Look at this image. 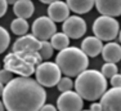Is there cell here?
<instances>
[{
	"instance_id": "4fadbf2b",
	"label": "cell",
	"mask_w": 121,
	"mask_h": 111,
	"mask_svg": "<svg viewBox=\"0 0 121 111\" xmlns=\"http://www.w3.org/2000/svg\"><path fill=\"white\" fill-rule=\"evenodd\" d=\"M95 8L102 16L107 17H115L121 16V0H98L95 1Z\"/></svg>"
},
{
	"instance_id": "d4e9b609",
	"label": "cell",
	"mask_w": 121,
	"mask_h": 111,
	"mask_svg": "<svg viewBox=\"0 0 121 111\" xmlns=\"http://www.w3.org/2000/svg\"><path fill=\"white\" fill-rule=\"evenodd\" d=\"M112 88H121V74H116L113 78L109 79Z\"/></svg>"
},
{
	"instance_id": "3957f363",
	"label": "cell",
	"mask_w": 121,
	"mask_h": 111,
	"mask_svg": "<svg viewBox=\"0 0 121 111\" xmlns=\"http://www.w3.org/2000/svg\"><path fill=\"white\" fill-rule=\"evenodd\" d=\"M43 58L39 52H17L7 54L4 58V69L18 74L22 78H30L36 72V67L40 65Z\"/></svg>"
},
{
	"instance_id": "83f0119b",
	"label": "cell",
	"mask_w": 121,
	"mask_h": 111,
	"mask_svg": "<svg viewBox=\"0 0 121 111\" xmlns=\"http://www.w3.org/2000/svg\"><path fill=\"white\" fill-rule=\"evenodd\" d=\"M90 111H102V105H100V103L90 105Z\"/></svg>"
},
{
	"instance_id": "277c9868",
	"label": "cell",
	"mask_w": 121,
	"mask_h": 111,
	"mask_svg": "<svg viewBox=\"0 0 121 111\" xmlns=\"http://www.w3.org/2000/svg\"><path fill=\"white\" fill-rule=\"evenodd\" d=\"M56 63L59 66L62 74H65L66 76L77 78L80 74L88 70L89 57L81 51V48L68 46L67 49L57 54Z\"/></svg>"
},
{
	"instance_id": "603a6c76",
	"label": "cell",
	"mask_w": 121,
	"mask_h": 111,
	"mask_svg": "<svg viewBox=\"0 0 121 111\" xmlns=\"http://www.w3.org/2000/svg\"><path fill=\"white\" fill-rule=\"evenodd\" d=\"M58 90L60 93H65V92H70V90H72V88L75 87V83H72V80H71L68 76H65L60 79V81L58 83Z\"/></svg>"
},
{
	"instance_id": "52a82bcc",
	"label": "cell",
	"mask_w": 121,
	"mask_h": 111,
	"mask_svg": "<svg viewBox=\"0 0 121 111\" xmlns=\"http://www.w3.org/2000/svg\"><path fill=\"white\" fill-rule=\"evenodd\" d=\"M31 30H32V35L40 42H48L57 34V25L49 17L41 16L34 21Z\"/></svg>"
},
{
	"instance_id": "d6986e66",
	"label": "cell",
	"mask_w": 121,
	"mask_h": 111,
	"mask_svg": "<svg viewBox=\"0 0 121 111\" xmlns=\"http://www.w3.org/2000/svg\"><path fill=\"white\" fill-rule=\"evenodd\" d=\"M10 30L14 35H18L19 37L27 35L28 31V22L27 19L23 18H14L12 22H10Z\"/></svg>"
},
{
	"instance_id": "e0dca14e",
	"label": "cell",
	"mask_w": 121,
	"mask_h": 111,
	"mask_svg": "<svg viewBox=\"0 0 121 111\" xmlns=\"http://www.w3.org/2000/svg\"><path fill=\"white\" fill-rule=\"evenodd\" d=\"M67 5L71 12H75L77 16V14H84L90 12L93 7H95V1L93 0H68Z\"/></svg>"
},
{
	"instance_id": "4316f807",
	"label": "cell",
	"mask_w": 121,
	"mask_h": 111,
	"mask_svg": "<svg viewBox=\"0 0 121 111\" xmlns=\"http://www.w3.org/2000/svg\"><path fill=\"white\" fill-rule=\"evenodd\" d=\"M40 111H58V109H57L54 105L47 103V105H44V106H43V109L40 110Z\"/></svg>"
},
{
	"instance_id": "9a60e30c",
	"label": "cell",
	"mask_w": 121,
	"mask_h": 111,
	"mask_svg": "<svg viewBox=\"0 0 121 111\" xmlns=\"http://www.w3.org/2000/svg\"><path fill=\"white\" fill-rule=\"evenodd\" d=\"M102 57L107 63H116L121 60V45L119 43H107L103 46Z\"/></svg>"
},
{
	"instance_id": "9c48e42d",
	"label": "cell",
	"mask_w": 121,
	"mask_h": 111,
	"mask_svg": "<svg viewBox=\"0 0 121 111\" xmlns=\"http://www.w3.org/2000/svg\"><path fill=\"white\" fill-rule=\"evenodd\" d=\"M62 30L70 39H80L86 32V22L79 16H71L63 22Z\"/></svg>"
},
{
	"instance_id": "cb8c5ba5",
	"label": "cell",
	"mask_w": 121,
	"mask_h": 111,
	"mask_svg": "<svg viewBox=\"0 0 121 111\" xmlns=\"http://www.w3.org/2000/svg\"><path fill=\"white\" fill-rule=\"evenodd\" d=\"M13 72L9 71V70L7 69H3L1 72H0V80H1V85H7L8 83H10V81L13 80Z\"/></svg>"
},
{
	"instance_id": "7c38bea8",
	"label": "cell",
	"mask_w": 121,
	"mask_h": 111,
	"mask_svg": "<svg viewBox=\"0 0 121 111\" xmlns=\"http://www.w3.org/2000/svg\"><path fill=\"white\" fill-rule=\"evenodd\" d=\"M70 12L71 9L66 1L54 0L48 7V17L54 22H65L70 18Z\"/></svg>"
},
{
	"instance_id": "6da1fadb",
	"label": "cell",
	"mask_w": 121,
	"mask_h": 111,
	"mask_svg": "<svg viewBox=\"0 0 121 111\" xmlns=\"http://www.w3.org/2000/svg\"><path fill=\"white\" fill-rule=\"evenodd\" d=\"M0 89L7 111H40L47 101V92L36 79L17 76Z\"/></svg>"
},
{
	"instance_id": "30bf717a",
	"label": "cell",
	"mask_w": 121,
	"mask_h": 111,
	"mask_svg": "<svg viewBox=\"0 0 121 111\" xmlns=\"http://www.w3.org/2000/svg\"><path fill=\"white\" fill-rule=\"evenodd\" d=\"M41 48V42L32 34H27L25 36H21L13 43L12 52H39Z\"/></svg>"
},
{
	"instance_id": "5b68a950",
	"label": "cell",
	"mask_w": 121,
	"mask_h": 111,
	"mask_svg": "<svg viewBox=\"0 0 121 111\" xmlns=\"http://www.w3.org/2000/svg\"><path fill=\"white\" fill-rule=\"evenodd\" d=\"M120 26L119 22L112 17L100 16L93 23V32L94 36L102 42H111L119 36Z\"/></svg>"
},
{
	"instance_id": "ffe728a7",
	"label": "cell",
	"mask_w": 121,
	"mask_h": 111,
	"mask_svg": "<svg viewBox=\"0 0 121 111\" xmlns=\"http://www.w3.org/2000/svg\"><path fill=\"white\" fill-rule=\"evenodd\" d=\"M9 43H10V36H9V32L7 31L5 27H0V52L4 53L7 51V48L9 46Z\"/></svg>"
},
{
	"instance_id": "7a4b0ae2",
	"label": "cell",
	"mask_w": 121,
	"mask_h": 111,
	"mask_svg": "<svg viewBox=\"0 0 121 111\" xmlns=\"http://www.w3.org/2000/svg\"><path fill=\"white\" fill-rule=\"evenodd\" d=\"M75 89L82 100L95 101L107 92V79L98 70H86L76 78Z\"/></svg>"
},
{
	"instance_id": "ba28073f",
	"label": "cell",
	"mask_w": 121,
	"mask_h": 111,
	"mask_svg": "<svg viewBox=\"0 0 121 111\" xmlns=\"http://www.w3.org/2000/svg\"><path fill=\"white\" fill-rule=\"evenodd\" d=\"M82 106H84V101L81 96L73 90L60 93L57 100L58 111H82Z\"/></svg>"
},
{
	"instance_id": "7402d4cb",
	"label": "cell",
	"mask_w": 121,
	"mask_h": 111,
	"mask_svg": "<svg viewBox=\"0 0 121 111\" xmlns=\"http://www.w3.org/2000/svg\"><path fill=\"white\" fill-rule=\"evenodd\" d=\"M100 72L104 75L106 79L113 78L115 75L117 74V66H116V63H104V65L102 66Z\"/></svg>"
},
{
	"instance_id": "f1b7e54d",
	"label": "cell",
	"mask_w": 121,
	"mask_h": 111,
	"mask_svg": "<svg viewBox=\"0 0 121 111\" xmlns=\"http://www.w3.org/2000/svg\"><path fill=\"white\" fill-rule=\"evenodd\" d=\"M119 39H120V43H121V30H120V34H119Z\"/></svg>"
},
{
	"instance_id": "2e32d148",
	"label": "cell",
	"mask_w": 121,
	"mask_h": 111,
	"mask_svg": "<svg viewBox=\"0 0 121 111\" xmlns=\"http://www.w3.org/2000/svg\"><path fill=\"white\" fill-rule=\"evenodd\" d=\"M34 10H35V5L30 0H18L13 5V13L17 16V18H30L34 14Z\"/></svg>"
},
{
	"instance_id": "8fae6325",
	"label": "cell",
	"mask_w": 121,
	"mask_h": 111,
	"mask_svg": "<svg viewBox=\"0 0 121 111\" xmlns=\"http://www.w3.org/2000/svg\"><path fill=\"white\" fill-rule=\"evenodd\" d=\"M102 111H121V88H111L100 98Z\"/></svg>"
},
{
	"instance_id": "484cf974",
	"label": "cell",
	"mask_w": 121,
	"mask_h": 111,
	"mask_svg": "<svg viewBox=\"0 0 121 111\" xmlns=\"http://www.w3.org/2000/svg\"><path fill=\"white\" fill-rule=\"evenodd\" d=\"M7 8H8V1L7 0H1L0 1V16H4L7 13Z\"/></svg>"
},
{
	"instance_id": "44dd1931",
	"label": "cell",
	"mask_w": 121,
	"mask_h": 111,
	"mask_svg": "<svg viewBox=\"0 0 121 111\" xmlns=\"http://www.w3.org/2000/svg\"><path fill=\"white\" fill-rule=\"evenodd\" d=\"M53 51H54V48L50 44V42H41V48H40L39 53L43 60H45V61L49 60L53 56Z\"/></svg>"
},
{
	"instance_id": "8992f818",
	"label": "cell",
	"mask_w": 121,
	"mask_h": 111,
	"mask_svg": "<svg viewBox=\"0 0 121 111\" xmlns=\"http://www.w3.org/2000/svg\"><path fill=\"white\" fill-rule=\"evenodd\" d=\"M35 75L37 83L47 88L58 85V83L62 79V71L59 66L56 62H49V61H45L36 67Z\"/></svg>"
},
{
	"instance_id": "ac0fdd59",
	"label": "cell",
	"mask_w": 121,
	"mask_h": 111,
	"mask_svg": "<svg viewBox=\"0 0 121 111\" xmlns=\"http://www.w3.org/2000/svg\"><path fill=\"white\" fill-rule=\"evenodd\" d=\"M50 44L53 45L54 49L62 52V51H65V49L68 48V45H70V37H68L65 32H57L50 39Z\"/></svg>"
},
{
	"instance_id": "f546056e",
	"label": "cell",
	"mask_w": 121,
	"mask_h": 111,
	"mask_svg": "<svg viewBox=\"0 0 121 111\" xmlns=\"http://www.w3.org/2000/svg\"><path fill=\"white\" fill-rule=\"evenodd\" d=\"M82 111H90V110H82Z\"/></svg>"
},
{
	"instance_id": "5bb4252c",
	"label": "cell",
	"mask_w": 121,
	"mask_h": 111,
	"mask_svg": "<svg viewBox=\"0 0 121 111\" xmlns=\"http://www.w3.org/2000/svg\"><path fill=\"white\" fill-rule=\"evenodd\" d=\"M102 40H99L95 36H88L82 40L81 43V51L88 56V57H97L103 51Z\"/></svg>"
}]
</instances>
